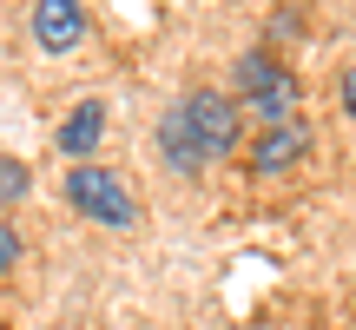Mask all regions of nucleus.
I'll return each mask as SVG.
<instances>
[{
  "label": "nucleus",
  "instance_id": "nucleus-1",
  "mask_svg": "<svg viewBox=\"0 0 356 330\" xmlns=\"http://www.w3.org/2000/svg\"><path fill=\"white\" fill-rule=\"evenodd\" d=\"M66 205L86 212L92 225H132V191L113 172H99V165H73L66 172Z\"/></svg>",
  "mask_w": 356,
  "mask_h": 330
},
{
  "label": "nucleus",
  "instance_id": "nucleus-2",
  "mask_svg": "<svg viewBox=\"0 0 356 330\" xmlns=\"http://www.w3.org/2000/svg\"><path fill=\"white\" fill-rule=\"evenodd\" d=\"M185 106V126L191 139H198V159H225L238 152V100H225V93H191Z\"/></svg>",
  "mask_w": 356,
  "mask_h": 330
},
{
  "label": "nucleus",
  "instance_id": "nucleus-3",
  "mask_svg": "<svg viewBox=\"0 0 356 330\" xmlns=\"http://www.w3.org/2000/svg\"><path fill=\"white\" fill-rule=\"evenodd\" d=\"M238 93L270 119V126H284V113L297 106V79L284 73V66H270L264 53H244V60H238Z\"/></svg>",
  "mask_w": 356,
  "mask_h": 330
},
{
  "label": "nucleus",
  "instance_id": "nucleus-4",
  "mask_svg": "<svg viewBox=\"0 0 356 330\" xmlns=\"http://www.w3.org/2000/svg\"><path fill=\"white\" fill-rule=\"evenodd\" d=\"M33 40L47 53H73L86 40V7L79 0H40L33 7Z\"/></svg>",
  "mask_w": 356,
  "mask_h": 330
},
{
  "label": "nucleus",
  "instance_id": "nucleus-5",
  "mask_svg": "<svg viewBox=\"0 0 356 330\" xmlns=\"http://www.w3.org/2000/svg\"><path fill=\"white\" fill-rule=\"evenodd\" d=\"M304 152H310V132L297 126V119H284V126H270L264 139H257L251 165H257V172H284V165H297Z\"/></svg>",
  "mask_w": 356,
  "mask_h": 330
},
{
  "label": "nucleus",
  "instance_id": "nucleus-6",
  "mask_svg": "<svg viewBox=\"0 0 356 330\" xmlns=\"http://www.w3.org/2000/svg\"><path fill=\"white\" fill-rule=\"evenodd\" d=\"M159 152H165V165H178V172H198V139H191L185 126V106H165V119H159Z\"/></svg>",
  "mask_w": 356,
  "mask_h": 330
},
{
  "label": "nucleus",
  "instance_id": "nucleus-7",
  "mask_svg": "<svg viewBox=\"0 0 356 330\" xmlns=\"http://www.w3.org/2000/svg\"><path fill=\"white\" fill-rule=\"evenodd\" d=\"M99 132H106V106L86 100V106L60 126V152H92V146H99Z\"/></svg>",
  "mask_w": 356,
  "mask_h": 330
},
{
  "label": "nucleus",
  "instance_id": "nucleus-8",
  "mask_svg": "<svg viewBox=\"0 0 356 330\" xmlns=\"http://www.w3.org/2000/svg\"><path fill=\"white\" fill-rule=\"evenodd\" d=\"M20 191H26V165L0 159V205H20Z\"/></svg>",
  "mask_w": 356,
  "mask_h": 330
},
{
  "label": "nucleus",
  "instance_id": "nucleus-9",
  "mask_svg": "<svg viewBox=\"0 0 356 330\" xmlns=\"http://www.w3.org/2000/svg\"><path fill=\"white\" fill-rule=\"evenodd\" d=\"M13 258H20V238H13V231H7V225H0V271H7V265H13Z\"/></svg>",
  "mask_w": 356,
  "mask_h": 330
},
{
  "label": "nucleus",
  "instance_id": "nucleus-10",
  "mask_svg": "<svg viewBox=\"0 0 356 330\" xmlns=\"http://www.w3.org/2000/svg\"><path fill=\"white\" fill-rule=\"evenodd\" d=\"M343 106H350V119H356V73H343Z\"/></svg>",
  "mask_w": 356,
  "mask_h": 330
}]
</instances>
